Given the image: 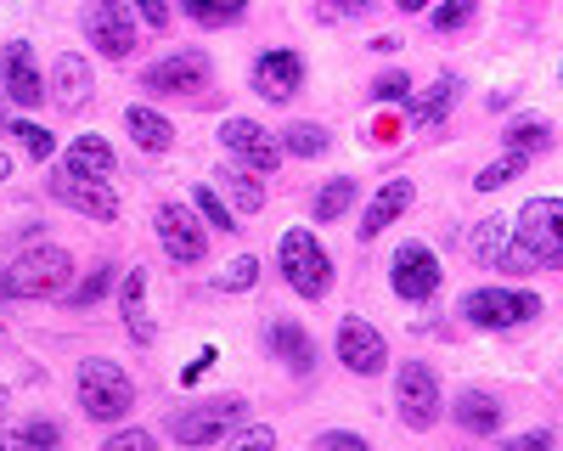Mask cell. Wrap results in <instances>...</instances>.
<instances>
[{
	"mask_svg": "<svg viewBox=\"0 0 563 451\" xmlns=\"http://www.w3.org/2000/svg\"><path fill=\"white\" fill-rule=\"evenodd\" d=\"M411 198H417V180H384V187L372 193V204H366L361 226H355V232H361V243H372V238L384 232V226H395V220L411 209Z\"/></svg>",
	"mask_w": 563,
	"mask_h": 451,
	"instance_id": "cell-17",
	"label": "cell"
},
{
	"mask_svg": "<svg viewBox=\"0 0 563 451\" xmlns=\"http://www.w3.org/2000/svg\"><path fill=\"white\" fill-rule=\"evenodd\" d=\"M225 446H276V435H271V429H243V424H238V429L225 435Z\"/></svg>",
	"mask_w": 563,
	"mask_h": 451,
	"instance_id": "cell-40",
	"label": "cell"
},
{
	"mask_svg": "<svg viewBox=\"0 0 563 451\" xmlns=\"http://www.w3.org/2000/svg\"><path fill=\"white\" fill-rule=\"evenodd\" d=\"M79 29H85V40L97 45L108 63H124V57L135 52V23H130V12H124V0H85Z\"/></svg>",
	"mask_w": 563,
	"mask_h": 451,
	"instance_id": "cell-7",
	"label": "cell"
},
{
	"mask_svg": "<svg viewBox=\"0 0 563 451\" xmlns=\"http://www.w3.org/2000/svg\"><path fill=\"white\" fill-rule=\"evenodd\" d=\"M209 85V57L203 52H175V57H158L147 74H141V90L153 97H192V90Z\"/></svg>",
	"mask_w": 563,
	"mask_h": 451,
	"instance_id": "cell-12",
	"label": "cell"
},
{
	"mask_svg": "<svg viewBox=\"0 0 563 451\" xmlns=\"http://www.w3.org/2000/svg\"><path fill=\"white\" fill-rule=\"evenodd\" d=\"M339 361L355 373V378H378L384 367H389V344H384V333L366 322V316H344L339 322Z\"/></svg>",
	"mask_w": 563,
	"mask_h": 451,
	"instance_id": "cell-11",
	"label": "cell"
},
{
	"mask_svg": "<svg viewBox=\"0 0 563 451\" xmlns=\"http://www.w3.org/2000/svg\"><path fill=\"white\" fill-rule=\"evenodd\" d=\"M12 446H63V424H52V418H34V424L12 429Z\"/></svg>",
	"mask_w": 563,
	"mask_h": 451,
	"instance_id": "cell-35",
	"label": "cell"
},
{
	"mask_svg": "<svg viewBox=\"0 0 563 451\" xmlns=\"http://www.w3.org/2000/svg\"><path fill=\"white\" fill-rule=\"evenodd\" d=\"M220 147L238 158V164L260 169V175L282 164V142H276L265 124H254V119H225V124H220Z\"/></svg>",
	"mask_w": 563,
	"mask_h": 451,
	"instance_id": "cell-13",
	"label": "cell"
},
{
	"mask_svg": "<svg viewBox=\"0 0 563 451\" xmlns=\"http://www.w3.org/2000/svg\"><path fill=\"white\" fill-rule=\"evenodd\" d=\"M350 204H355V180H350V175L327 180V187L316 193V220H339V215H344Z\"/></svg>",
	"mask_w": 563,
	"mask_h": 451,
	"instance_id": "cell-30",
	"label": "cell"
},
{
	"mask_svg": "<svg viewBox=\"0 0 563 451\" xmlns=\"http://www.w3.org/2000/svg\"><path fill=\"white\" fill-rule=\"evenodd\" d=\"M372 135H378L384 147H395V142H400V124H395V119H378V130H372Z\"/></svg>",
	"mask_w": 563,
	"mask_h": 451,
	"instance_id": "cell-44",
	"label": "cell"
},
{
	"mask_svg": "<svg viewBox=\"0 0 563 451\" xmlns=\"http://www.w3.org/2000/svg\"><path fill=\"white\" fill-rule=\"evenodd\" d=\"M220 193L231 198V209H238V215H260V209H265L260 169H249V164H231V169H220Z\"/></svg>",
	"mask_w": 563,
	"mask_h": 451,
	"instance_id": "cell-23",
	"label": "cell"
},
{
	"mask_svg": "<svg viewBox=\"0 0 563 451\" xmlns=\"http://www.w3.org/2000/svg\"><path fill=\"white\" fill-rule=\"evenodd\" d=\"M52 79H57V102H63V108H85V97H90V63H85V57L63 52Z\"/></svg>",
	"mask_w": 563,
	"mask_h": 451,
	"instance_id": "cell-24",
	"label": "cell"
},
{
	"mask_svg": "<svg viewBox=\"0 0 563 451\" xmlns=\"http://www.w3.org/2000/svg\"><path fill=\"white\" fill-rule=\"evenodd\" d=\"M108 451H153V435L147 429H119V435H108Z\"/></svg>",
	"mask_w": 563,
	"mask_h": 451,
	"instance_id": "cell-38",
	"label": "cell"
},
{
	"mask_svg": "<svg viewBox=\"0 0 563 451\" xmlns=\"http://www.w3.org/2000/svg\"><path fill=\"white\" fill-rule=\"evenodd\" d=\"M395 406H400V424L406 429H434L440 418V378L422 367V361H406L400 378H395Z\"/></svg>",
	"mask_w": 563,
	"mask_h": 451,
	"instance_id": "cell-9",
	"label": "cell"
},
{
	"mask_svg": "<svg viewBox=\"0 0 563 451\" xmlns=\"http://www.w3.org/2000/svg\"><path fill=\"white\" fill-rule=\"evenodd\" d=\"M451 418H456V429H462V435H496L507 413H501V406H496L485 389H462V395H456V406H451Z\"/></svg>",
	"mask_w": 563,
	"mask_h": 451,
	"instance_id": "cell-20",
	"label": "cell"
},
{
	"mask_svg": "<svg viewBox=\"0 0 563 451\" xmlns=\"http://www.w3.org/2000/svg\"><path fill=\"white\" fill-rule=\"evenodd\" d=\"M541 147H552V130H547L541 119H525V124H512V130H507V153L530 158V153H541Z\"/></svg>",
	"mask_w": 563,
	"mask_h": 451,
	"instance_id": "cell-31",
	"label": "cell"
},
{
	"mask_svg": "<svg viewBox=\"0 0 563 451\" xmlns=\"http://www.w3.org/2000/svg\"><path fill=\"white\" fill-rule=\"evenodd\" d=\"M12 135L23 142V153H29V158H40V164L57 153V135L45 130V124H29V119H18V124H12Z\"/></svg>",
	"mask_w": 563,
	"mask_h": 451,
	"instance_id": "cell-32",
	"label": "cell"
},
{
	"mask_svg": "<svg viewBox=\"0 0 563 451\" xmlns=\"http://www.w3.org/2000/svg\"><path fill=\"white\" fill-rule=\"evenodd\" d=\"M372 7V0H344V12H366Z\"/></svg>",
	"mask_w": 563,
	"mask_h": 451,
	"instance_id": "cell-48",
	"label": "cell"
},
{
	"mask_svg": "<svg viewBox=\"0 0 563 451\" xmlns=\"http://www.w3.org/2000/svg\"><path fill=\"white\" fill-rule=\"evenodd\" d=\"M282 153H299V158H321V153H327V130H321V124H310V119L288 124V130H282Z\"/></svg>",
	"mask_w": 563,
	"mask_h": 451,
	"instance_id": "cell-28",
	"label": "cell"
},
{
	"mask_svg": "<svg viewBox=\"0 0 563 451\" xmlns=\"http://www.w3.org/2000/svg\"><path fill=\"white\" fill-rule=\"evenodd\" d=\"M0 102H7V90H0Z\"/></svg>",
	"mask_w": 563,
	"mask_h": 451,
	"instance_id": "cell-49",
	"label": "cell"
},
{
	"mask_svg": "<svg viewBox=\"0 0 563 451\" xmlns=\"http://www.w3.org/2000/svg\"><path fill=\"white\" fill-rule=\"evenodd\" d=\"M243 418H249V400L243 395H220V400L192 406V413H175L169 418V435L180 446H214V440H225L231 429H238Z\"/></svg>",
	"mask_w": 563,
	"mask_h": 451,
	"instance_id": "cell-6",
	"label": "cell"
},
{
	"mask_svg": "<svg viewBox=\"0 0 563 451\" xmlns=\"http://www.w3.org/2000/svg\"><path fill=\"white\" fill-rule=\"evenodd\" d=\"M0 299H12V277H7V271H0Z\"/></svg>",
	"mask_w": 563,
	"mask_h": 451,
	"instance_id": "cell-47",
	"label": "cell"
},
{
	"mask_svg": "<svg viewBox=\"0 0 563 451\" xmlns=\"http://www.w3.org/2000/svg\"><path fill=\"white\" fill-rule=\"evenodd\" d=\"M305 85V57L299 52H265L254 63V90L265 102H294Z\"/></svg>",
	"mask_w": 563,
	"mask_h": 451,
	"instance_id": "cell-15",
	"label": "cell"
},
{
	"mask_svg": "<svg viewBox=\"0 0 563 451\" xmlns=\"http://www.w3.org/2000/svg\"><path fill=\"white\" fill-rule=\"evenodd\" d=\"M276 260H282V277H288V288L299 299H327V288H333V260L316 243V232L294 226V232L276 243Z\"/></svg>",
	"mask_w": 563,
	"mask_h": 451,
	"instance_id": "cell-2",
	"label": "cell"
},
{
	"mask_svg": "<svg viewBox=\"0 0 563 451\" xmlns=\"http://www.w3.org/2000/svg\"><path fill=\"white\" fill-rule=\"evenodd\" d=\"M7 277H12V299H57L68 288V277H74V260L57 243H40V249L12 260Z\"/></svg>",
	"mask_w": 563,
	"mask_h": 451,
	"instance_id": "cell-5",
	"label": "cell"
},
{
	"mask_svg": "<svg viewBox=\"0 0 563 451\" xmlns=\"http://www.w3.org/2000/svg\"><path fill=\"white\" fill-rule=\"evenodd\" d=\"M395 7H400V12H429L434 0H395Z\"/></svg>",
	"mask_w": 563,
	"mask_h": 451,
	"instance_id": "cell-45",
	"label": "cell"
},
{
	"mask_svg": "<svg viewBox=\"0 0 563 451\" xmlns=\"http://www.w3.org/2000/svg\"><path fill=\"white\" fill-rule=\"evenodd\" d=\"M265 339H271V350L288 361V373L294 378H310V367H316V344L305 339V328L299 322H288V316H276V322L265 328Z\"/></svg>",
	"mask_w": 563,
	"mask_h": 451,
	"instance_id": "cell-19",
	"label": "cell"
},
{
	"mask_svg": "<svg viewBox=\"0 0 563 451\" xmlns=\"http://www.w3.org/2000/svg\"><path fill=\"white\" fill-rule=\"evenodd\" d=\"M79 406H85V418H97V424H119L130 413L135 389H130L119 361H102V355L79 361Z\"/></svg>",
	"mask_w": 563,
	"mask_h": 451,
	"instance_id": "cell-3",
	"label": "cell"
},
{
	"mask_svg": "<svg viewBox=\"0 0 563 451\" xmlns=\"http://www.w3.org/2000/svg\"><path fill=\"white\" fill-rule=\"evenodd\" d=\"M525 271H563V198H530L512 220Z\"/></svg>",
	"mask_w": 563,
	"mask_h": 451,
	"instance_id": "cell-1",
	"label": "cell"
},
{
	"mask_svg": "<svg viewBox=\"0 0 563 451\" xmlns=\"http://www.w3.org/2000/svg\"><path fill=\"white\" fill-rule=\"evenodd\" d=\"M467 249H474V260L490 265V271H525V260H519V238L507 232V220H501V215H496V220H479V226H474V238H467Z\"/></svg>",
	"mask_w": 563,
	"mask_h": 451,
	"instance_id": "cell-18",
	"label": "cell"
},
{
	"mask_svg": "<svg viewBox=\"0 0 563 451\" xmlns=\"http://www.w3.org/2000/svg\"><path fill=\"white\" fill-rule=\"evenodd\" d=\"M456 90H462V85H456V74H440L429 97L411 102V119H417L422 130H440V124H445V113H451V102H456Z\"/></svg>",
	"mask_w": 563,
	"mask_h": 451,
	"instance_id": "cell-26",
	"label": "cell"
},
{
	"mask_svg": "<svg viewBox=\"0 0 563 451\" xmlns=\"http://www.w3.org/2000/svg\"><path fill=\"white\" fill-rule=\"evenodd\" d=\"M519 169H525V158H519V153H507L501 164H490V169H479V180H474V187H479V193H496V187H507V180H512V175H519Z\"/></svg>",
	"mask_w": 563,
	"mask_h": 451,
	"instance_id": "cell-37",
	"label": "cell"
},
{
	"mask_svg": "<svg viewBox=\"0 0 563 451\" xmlns=\"http://www.w3.org/2000/svg\"><path fill=\"white\" fill-rule=\"evenodd\" d=\"M124 124H130V135H135L141 153H169V147H175V124H169L158 108H147V102H135V108L124 113Z\"/></svg>",
	"mask_w": 563,
	"mask_h": 451,
	"instance_id": "cell-22",
	"label": "cell"
},
{
	"mask_svg": "<svg viewBox=\"0 0 563 451\" xmlns=\"http://www.w3.org/2000/svg\"><path fill=\"white\" fill-rule=\"evenodd\" d=\"M254 283H260V260H254V254H238V260L220 271V288H225V294H249Z\"/></svg>",
	"mask_w": 563,
	"mask_h": 451,
	"instance_id": "cell-33",
	"label": "cell"
},
{
	"mask_svg": "<svg viewBox=\"0 0 563 451\" xmlns=\"http://www.w3.org/2000/svg\"><path fill=\"white\" fill-rule=\"evenodd\" d=\"M124 328L135 344L153 339V322H147V271H130L124 277Z\"/></svg>",
	"mask_w": 563,
	"mask_h": 451,
	"instance_id": "cell-25",
	"label": "cell"
},
{
	"mask_svg": "<svg viewBox=\"0 0 563 451\" xmlns=\"http://www.w3.org/2000/svg\"><path fill=\"white\" fill-rule=\"evenodd\" d=\"M0 90L18 102V108H40L52 90H45L40 68H34V52H29V40H12L7 52H0Z\"/></svg>",
	"mask_w": 563,
	"mask_h": 451,
	"instance_id": "cell-14",
	"label": "cell"
},
{
	"mask_svg": "<svg viewBox=\"0 0 563 451\" xmlns=\"http://www.w3.org/2000/svg\"><path fill=\"white\" fill-rule=\"evenodd\" d=\"M158 243L175 265H198L209 254V232H203V220L198 209H186V204H158Z\"/></svg>",
	"mask_w": 563,
	"mask_h": 451,
	"instance_id": "cell-10",
	"label": "cell"
},
{
	"mask_svg": "<svg viewBox=\"0 0 563 451\" xmlns=\"http://www.w3.org/2000/svg\"><path fill=\"white\" fill-rule=\"evenodd\" d=\"M507 446H519V451H536V446H552V435H547V429H536V435H519V440H507Z\"/></svg>",
	"mask_w": 563,
	"mask_h": 451,
	"instance_id": "cell-43",
	"label": "cell"
},
{
	"mask_svg": "<svg viewBox=\"0 0 563 451\" xmlns=\"http://www.w3.org/2000/svg\"><path fill=\"white\" fill-rule=\"evenodd\" d=\"M108 288H113V265H97V271H90V277L74 288V305H79V310H85V305H97Z\"/></svg>",
	"mask_w": 563,
	"mask_h": 451,
	"instance_id": "cell-36",
	"label": "cell"
},
{
	"mask_svg": "<svg viewBox=\"0 0 563 451\" xmlns=\"http://www.w3.org/2000/svg\"><path fill=\"white\" fill-rule=\"evenodd\" d=\"M0 180H12V153H0Z\"/></svg>",
	"mask_w": 563,
	"mask_h": 451,
	"instance_id": "cell-46",
	"label": "cell"
},
{
	"mask_svg": "<svg viewBox=\"0 0 563 451\" xmlns=\"http://www.w3.org/2000/svg\"><path fill=\"white\" fill-rule=\"evenodd\" d=\"M389 283H395V294L406 299V305H422V299H434V288H440V254L429 249V243H400L395 249V260H389Z\"/></svg>",
	"mask_w": 563,
	"mask_h": 451,
	"instance_id": "cell-8",
	"label": "cell"
},
{
	"mask_svg": "<svg viewBox=\"0 0 563 451\" xmlns=\"http://www.w3.org/2000/svg\"><path fill=\"white\" fill-rule=\"evenodd\" d=\"M192 209L203 215V226H214V232H238V209L220 204L214 187H192Z\"/></svg>",
	"mask_w": 563,
	"mask_h": 451,
	"instance_id": "cell-29",
	"label": "cell"
},
{
	"mask_svg": "<svg viewBox=\"0 0 563 451\" xmlns=\"http://www.w3.org/2000/svg\"><path fill=\"white\" fill-rule=\"evenodd\" d=\"M52 198L90 215V220H119V193L108 187V180H85V175H63L52 180Z\"/></svg>",
	"mask_w": 563,
	"mask_h": 451,
	"instance_id": "cell-16",
	"label": "cell"
},
{
	"mask_svg": "<svg viewBox=\"0 0 563 451\" xmlns=\"http://www.w3.org/2000/svg\"><path fill=\"white\" fill-rule=\"evenodd\" d=\"M406 90H411L406 74H384L378 85H372V97H378V102H406Z\"/></svg>",
	"mask_w": 563,
	"mask_h": 451,
	"instance_id": "cell-39",
	"label": "cell"
},
{
	"mask_svg": "<svg viewBox=\"0 0 563 451\" xmlns=\"http://www.w3.org/2000/svg\"><path fill=\"white\" fill-rule=\"evenodd\" d=\"M474 12H479V0H440V7H434V29L440 34H456V29L474 23Z\"/></svg>",
	"mask_w": 563,
	"mask_h": 451,
	"instance_id": "cell-34",
	"label": "cell"
},
{
	"mask_svg": "<svg viewBox=\"0 0 563 451\" xmlns=\"http://www.w3.org/2000/svg\"><path fill=\"white\" fill-rule=\"evenodd\" d=\"M135 12L147 18V29H164V23H169V7H164V0H135Z\"/></svg>",
	"mask_w": 563,
	"mask_h": 451,
	"instance_id": "cell-42",
	"label": "cell"
},
{
	"mask_svg": "<svg viewBox=\"0 0 563 451\" xmlns=\"http://www.w3.org/2000/svg\"><path fill=\"white\" fill-rule=\"evenodd\" d=\"M180 7L198 29H225V23H238L249 12V0H180Z\"/></svg>",
	"mask_w": 563,
	"mask_h": 451,
	"instance_id": "cell-27",
	"label": "cell"
},
{
	"mask_svg": "<svg viewBox=\"0 0 563 451\" xmlns=\"http://www.w3.org/2000/svg\"><path fill=\"white\" fill-rule=\"evenodd\" d=\"M316 446L327 451V446H344V451H366V440L361 435H350V429H327V435H316Z\"/></svg>",
	"mask_w": 563,
	"mask_h": 451,
	"instance_id": "cell-41",
	"label": "cell"
},
{
	"mask_svg": "<svg viewBox=\"0 0 563 451\" xmlns=\"http://www.w3.org/2000/svg\"><path fill=\"white\" fill-rule=\"evenodd\" d=\"M63 175H85V180H108L113 175V147L102 135H79V142L63 153Z\"/></svg>",
	"mask_w": 563,
	"mask_h": 451,
	"instance_id": "cell-21",
	"label": "cell"
},
{
	"mask_svg": "<svg viewBox=\"0 0 563 451\" xmlns=\"http://www.w3.org/2000/svg\"><path fill=\"white\" fill-rule=\"evenodd\" d=\"M456 316L474 328H525L541 316V294H530V288H474V294H462Z\"/></svg>",
	"mask_w": 563,
	"mask_h": 451,
	"instance_id": "cell-4",
	"label": "cell"
}]
</instances>
